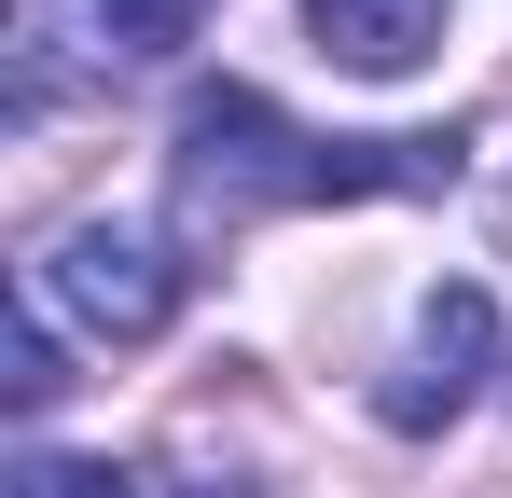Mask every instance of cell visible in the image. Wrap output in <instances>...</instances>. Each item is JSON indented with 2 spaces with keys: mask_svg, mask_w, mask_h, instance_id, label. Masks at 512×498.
Listing matches in <instances>:
<instances>
[{
  "mask_svg": "<svg viewBox=\"0 0 512 498\" xmlns=\"http://www.w3.org/2000/svg\"><path fill=\"white\" fill-rule=\"evenodd\" d=\"M180 222L236 236L263 208H360V194H443L457 139H305L263 83H194L180 97Z\"/></svg>",
  "mask_w": 512,
  "mask_h": 498,
  "instance_id": "obj_1",
  "label": "cell"
},
{
  "mask_svg": "<svg viewBox=\"0 0 512 498\" xmlns=\"http://www.w3.org/2000/svg\"><path fill=\"white\" fill-rule=\"evenodd\" d=\"M28 291H42L56 319L111 332V346H153V332L180 319V263L153 236H125V222H70V236L28 263Z\"/></svg>",
  "mask_w": 512,
  "mask_h": 498,
  "instance_id": "obj_2",
  "label": "cell"
},
{
  "mask_svg": "<svg viewBox=\"0 0 512 498\" xmlns=\"http://www.w3.org/2000/svg\"><path fill=\"white\" fill-rule=\"evenodd\" d=\"M485 360H499V305L457 277V291L416 305V346H402V374L374 388V415H388V429H443V415L485 388Z\"/></svg>",
  "mask_w": 512,
  "mask_h": 498,
  "instance_id": "obj_3",
  "label": "cell"
},
{
  "mask_svg": "<svg viewBox=\"0 0 512 498\" xmlns=\"http://www.w3.org/2000/svg\"><path fill=\"white\" fill-rule=\"evenodd\" d=\"M305 28H319V56L360 83H402L443 56V0H305Z\"/></svg>",
  "mask_w": 512,
  "mask_h": 498,
  "instance_id": "obj_4",
  "label": "cell"
},
{
  "mask_svg": "<svg viewBox=\"0 0 512 498\" xmlns=\"http://www.w3.org/2000/svg\"><path fill=\"white\" fill-rule=\"evenodd\" d=\"M84 14H97V42H111V56H180L208 0H84Z\"/></svg>",
  "mask_w": 512,
  "mask_h": 498,
  "instance_id": "obj_5",
  "label": "cell"
},
{
  "mask_svg": "<svg viewBox=\"0 0 512 498\" xmlns=\"http://www.w3.org/2000/svg\"><path fill=\"white\" fill-rule=\"evenodd\" d=\"M56 388H70V374H56V305H42V291H14V415H42Z\"/></svg>",
  "mask_w": 512,
  "mask_h": 498,
  "instance_id": "obj_6",
  "label": "cell"
},
{
  "mask_svg": "<svg viewBox=\"0 0 512 498\" xmlns=\"http://www.w3.org/2000/svg\"><path fill=\"white\" fill-rule=\"evenodd\" d=\"M14 498H139V471H111V457H14Z\"/></svg>",
  "mask_w": 512,
  "mask_h": 498,
  "instance_id": "obj_7",
  "label": "cell"
}]
</instances>
